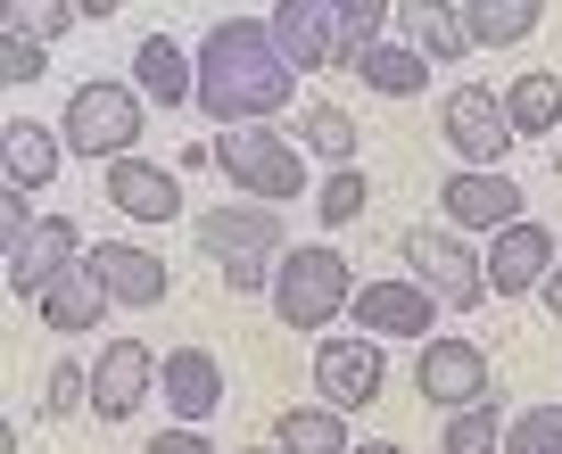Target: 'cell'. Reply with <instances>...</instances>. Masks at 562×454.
Here are the masks:
<instances>
[{"mask_svg": "<svg viewBox=\"0 0 562 454\" xmlns=\"http://www.w3.org/2000/svg\"><path fill=\"white\" fill-rule=\"evenodd\" d=\"M83 257H91L83 231H75L67 215H42V231L9 257V290H18V297H42V281H58L67 264H83Z\"/></svg>", "mask_w": 562, "mask_h": 454, "instance_id": "cell-21", "label": "cell"}, {"mask_svg": "<svg viewBox=\"0 0 562 454\" xmlns=\"http://www.w3.org/2000/svg\"><path fill=\"white\" fill-rule=\"evenodd\" d=\"M215 174H232V191L257 198V207H290V198H306L315 182H306V158L290 149L281 133H265V124H240V133H215Z\"/></svg>", "mask_w": 562, "mask_h": 454, "instance_id": "cell-3", "label": "cell"}, {"mask_svg": "<svg viewBox=\"0 0 562 454\" xmlns=\"http://www.w3.org/2000/svg\"><path fill=\"white\" fill-rule=\"evenodd\" d=\"M414 388L439 413H463V405H480L488 397V348H472V339H430V348L414 355Z\"/></svg>", "mask_w": 562, "mask_h": 454, "instance_id": "cell-14", "label": "cell"}, {"mask_svg": "<svg viewBox=\"0 0 562 454\" xmlns=\"http://www.w3.org/2000/svg\"><path fill=\"white\" fill-rule=\"evenodd\" d=\"M133 91H140V100H158V107H199V50H182L175 34H140Z\"/></svg>", "mask_w": 562, "mask_h": 454, "instance_id": "cell-18", "label": "cell"}, {"mask_svg": "<svg viewBox=\"0 0 562 454\" xmlns=\"http://www.w3.org/2000/svg\"><path fill=\"white\" fill-rule=\"evenodd\" d=\"M58 166H67V133H50V124H34V116L0 124V182H9V191L34 198L42 182H58Z\"/></svg>", "mask_w": 562, "mask_h": 454, "instance_id": "cell-16", "label": "cell"}, {"mask_svg": "<svg viewBox=\"0 0 562 454\" xmlns=\"http://www.w3.org/2000/svg\"><path fill=\"white\" fill-rule=\"evenodd\" d=\"M290 100H299V75L273 50L265 18H215L207 34H199V107H207L224 133L281 116Z\"/></svg>", "mask_w": 562, "mask_h": 454, "instance_id": "cell-1", "label": "cell"}, {"mask_svg": "<svg viewBox=\"0 0 562 454\" xmlns=\"http://www.w3.org/2000/svg\"><path fill=\"white\" fill-rule=\"evenodd\" d=\"M299 140L315 149L323 166H331V174H339V166H356V116H348V107H331V100H306Z\"/></svg>", "mask_w": 562, "mask_h": 454, "instance_id": "cell-28", "label": "cell"}, {"mask_svg": "<svg viewBox=\"0 0 562 454\" xmlns=\"http://www.w3.org/2000/svg\"><path fill=\"white\" fill-rule=\"evenodd\" d=\"M381 381H389V355H381V339H323L315 348V405H331V413H364L372 397H381Z\"/></svg>", "mask_w": 562, "mask_h": 454, "instance_id": "cell-9", "label": "cell"}, {"mask_svg": "<svg viewBox=\"0 0 562 454\" xmlns=\"http://www.w3.org/2000/svg\"><path fill=\"white\" fill-rule=\"evenodd\" d=\"M67 25H75L67 0H9L0 9V34H18V42H58Z\"/></svg>", "mask_w": 562, "mask_h": 454, "instance_id": "cell-30", "label": "cell"}, {"mask_svg": "<svg viewBox=\"0 0 562 454\" xmlns=\"http://www.w3.org/2000/svg\"><path fill=\"white\" fill-rule=\"evenodd\" d=\"M554 182H562V158H554Z\"/></svg>", "mask_w": 562, "mask_h": 454, "instance_id": "cell-41", "label": "cell"}, {"mask_svg": "<svg viewBox=\"0 0 562 454\" xmlns=\"http://www.w3.org/2000/svg\"><path fill=\"white\" fill-rule=\"evenodd\" d=\"M91 273H100V290L116 297V306H166L175 297V273H166L158 248H133V240H91Z\"/></svg>", "mask_w": 562, "mask_h": 454, "instance_id": "cell-15", "label": "cell"}, {"mask_svg": "<svg viewBox=\"0 0 562 454\" xmlns=\"http://www.w3.org/2000/svg\"><path fill=\"white\" fill-rule=\"evenodd\" d=\"M265 34L290 58V75H331L348 67V42H339V0H273L265 9Z\"/></svg>", "mask_w": 562, "mask_h": 454, "instance_id": "cell-7", "label": "cell"}, {"mask_svg": "<svg viewBox=\"0 0 562 454\" xmlns=\"http://www.w3.org/2000/svg\"><path fill=\"white\" fill-rule=\"evenodd\" d=\"M439 133H447V149H456L472 174H505L513 140H521L496 83H456V91H447V107H439Z\"/></svg>", "mask_w": 562, "mask_h": 454, "instance_id": "cell-6", "label": "cell"}, {"mask_svg": "<svg viewBox=\"0 0 562 454\" xmlns=\"http://www.w3.org/2000/svg\"><path fill=\"white\" fill-rule=\"evenodd\" d=\"M505 438H513V413L496 397H480V405H463V413H447L439 454H505Z\"/></svg>", "mask_w": 562, "mask_h": 454, "instance_id": "cell-27", "label": "cell"}, {"mask_svg": "<svg viewBox=\"0 0 562 454\" xmlns=\"http://www.w3.org/2000/svg\"><path fill=\"white\" fill-rule=\"evenodd\" d=\"M389 25H397V18H389L381 0H339V42H348V67H356L364 50H381Z\"/></svg>", "mask_w": 562, "mask_h": 454, "instance_id": "cell-31", "label": "cell"}, {"mask_svg": "<svg viewBox=\"0 0 562 454\" xmlns=\"http://www.w3.org/2000/svg\"><path fill=\"white\" fill-rule=\"evenodd\" d=\"M149 454H215V438H199V430H158V438H149Z\"/></svg>", "mask_w": 562, "mask_h": 454, "instance_id": "cell-37", "label": "cell"}, {"mask_svg": "<svg viewBox=\"0 0 562 454\" xmlns=\"http://www.w3.org/2000/svg\"><path fill=\"white\" fill-rule=\"evenodd\" d=\"M405 273L439 297V306H456V315H472L480 297H496L488 290V257H472V240H463L456 224H414L405 231Z\"/></svg>", "mask_w": 562, "mask_h": 454, "instance_id": "cell-5", "label": "cell"}, {"mask_svg": "<svg viewBox=\"0 0 562 454\" xmlns=\"http://www.w3.org/2000/svg\"><path fill=\"white\" fill-rule=\"evenodd\" d=\"M348 315L364 322V339H414V348L439 339V297L422 290L414 273H405V281H364Z\"/></svg>", "mask_w": 562, "mask_h": 454, "instance_id": "cell-11", "label": "cell"}, {"mask_svg": "<svg viewBox=\"0 0 562 454\" xmlns=\"http://www.w3.org/2000/svg\"><path fill=\"white\" fill-rule=\"evenodd\" d=\"M191 240L207 248L215 264H232V257L281 264V257H290V224H281V207H257V198H232V207H207V215L191 224Z\"/></svg>", "mask_w": 562, "mask_h": 454, "instance_id": "cell-8", "label": "cell"}, {"mask_svg": "<svg viewBox=\"0 0 562 454\" xmlns=\"http://www.w3.org/2000/svg\"><path fill=\"white\" fill-rule=\"evenodd\" d=\"M108 306H116V297L100 290V273H91V264H67V273H58V281H42V297H34V315L50 322L58 339L100 331V322H108Z\"/></svg>", "mask_w": 562, "mask_h": 454, "instance_id": "cell-20", "label": "cell"}, {"mask_svg": "<svg viewBox=\"0 0 562 454\" xmlns=\"http://www.w3.org/2000/svg\"><path fill=\"white\" fill-rule=\"evenodd\" d=\"M554 231L546 224H513V231H496V248H488V290L496 297H521V290H546V273H554Z\"/></svg>", "mask_w": 562, "mask_h": 454, "instance_id": "cell-19", "label": "cell"}, {"mask_svg": "<svg viewBox=\"0 0 562 454\" xmlns=\"http://www.w3.org/2000/svg\"><path fill=\"white\" fill-rule=\"evenodd\" d=\"M215 273H224V290L232 297H273V264H257V257H232V264H215Z\"/></svg>", "mask_w": 562, "mask_h": 454, "instance_id": "cell-36", "label": "cell"}, {"mask_svg": "<svg viewBox=\"0 0 562 454\" xmlns=\"http://www.w3.org/2000/svg\"><path fill=\"white\" fill-rule=\"evenodd\" d=\"M538 297H546V315L562 322V264H554V273H546V290H538Z\"/></svg>", "mask_w": 562, "mask_h": 454, "instance_id": "cell-38", "label": "cell"}, {"mask_svg": "<svg viewBox=\"0 0 562 454\" xmlns=\"http://www.w3.org/2000/svg\"><path fill=\"white\" fill-rule=\"evenodd\" d=\"M50 75V42H18V34H0V83H42Z\"/></svg>", "mask_w": 562, "mask_h": 454, "instance_id": "cell-34", "label": "cell"}, {"mask_svg": "<svg viewBox=\"0 0 562 454\" xmlns=\"http://www.w3.org/2000/svg\"><path fill=\"white\" fill-rule=\"evenodd\" d=\"M463 25H472L480 50H521V42L546 25V9L538 0H463Z\"/></svg>", "mask_w": 562, "mask_h": 454, "instance_id": "cell-24", "label": "cell"}, {"mask_svg": "<svg viewBox=\"0 0 562 454\" xmlns=\"http://www.w3.org/2000/svg\"><path fill=\"white\" fill-rule=\"evenodd\" d=\"M248 454H281V446H248Z\"/></svg>", "mask_w": 562, "mask_h": 454, "instance_id": "cell-40", "label": "cell"}, {"mask_svg": "<svg viewBox=\"0 0 562 454\" xmlns=\"http://www.w3.org/2000/svg\"><path fill=\"white\" fill-rule=\"evenodd\" d=\"M356 290H364V281L348 273V257H339L331 240H306V248H290V257L273 264V322L281 331L331 339V315H348Z\"/></svg>", "mask_w": 562, "mask_h": 454, "instance_id": "cell-2", "label": "cell"}, {"mask_svg": "<svg viewBox=\"0 0 562 454\" xmlns=\"http://www.w3.org/2000/svg\"><path fill=\"white\" fill-rule=\"evenodd\" d=\"M158 348H140V339H108L100 355H91V421H133L140 405H149V388H158Z\"/></svg>", "mask_w": 562, "mask_h": 454, "instance_id": "cell-10", "label": "cell"}, {"mask_svg": "<svg viewBox=\"0 0 562 454\" xmlns=\"http://www.w3.org/2000/svg\"><path fill=\"white\" fill-rule=\"evenodd\" d=\"M75 405H91V364H83V355H58V364H50V381H42V413H50V421H67Z\"/></svg>", "mask_w": 562, "mask_h": 454, "instance_id": "cell-32", "label": "cell"}, {"mask_svg": "<svg viewBox=\"0 0 562 454\" xmlns=\"http://www.w3.org/2000/svg\"><path fill=\"white\" fill-rule=\"evenodd\" d=\"M34 231H42L34 198H25V191H9V182H0V248H9V257H18V248L34 240Z\"/></svg>", "mask_w": 562, "mask_h": 454, "instance_id": "cell-35", "label": "cell"}, {"mask_svg": "<svg viewBox=\"0 0 562 454\" xmlns=\"http://www.w3.org/2000/svg\"><path fill=\"white\" fill-rule=\"evenodd\" d=\"M273 446L281 454H356L348 421L331 413V405H290V413L273 421Z\"/></svg>", "mask_w": 562, "mask_h": 454, "instance_id": "cell-25", "label": "cell"}, {"mask_svg": "<svg viewBox=\"0 0 562 454\" xmlns=\"http://www.w3.org/2000/svg\"><path fill=\"white\" fill-rule=\"evenodd\" d=\"M496 91H505V116H513L521 140H546L562 124V75L529 67V75H513V83H496Z\"/></svg>", "mask_w": 562, "mask_h": 454, "instance_id": "cell-23", "label": "cell"}, {"mask_svg": "<svg viewBox=\"0 0 562 454\" xmlns=\"http://www.w3.org/2000/svg\"><path fill=\"white\" fill-rule=\"evenodd\" d=\"M372 207V182L356 174V166H339V174H323V191H315V224L331 231V224H356V215Z\"/></svg>", "mask_w": 562, "mask_h": 454, "instance_id": "cell-29", "label": "cell"}, {"mask_svg": "<svg viewBox=\"0 0 562 454\" xmlns=\"http://www.w3.org/2000/svg\"><path fill=\"white\" fill-rule=\"evenodd\" d=\"M505 454H562V405H529V413H513Z\"/></svg>", "mask_w": 562, "mask_h": 454, "instance_id": "cell-33", "label": "cell"}, {"mask_svg": "<svg viewBox=\"0 0 562 454\" xmlns=\"http://www.w3.org/2000/svg\"><path fill=\"white\" fill-rule=\"evenodd\" d=\"M140 116H149V100H140L133 83H83L67 100V158H100V166H116V158H133V140H140Z\"/></svg>", "mask_w": 562, "mask_h": 454, "instance_id": "cell-4", "label": "cell"}, {"mask_svg": "<svg viewBox=\"0 0 562 454\" xmlns=\"http://www.w3.org/2000/svg\"><path fill=\"white\" fill-rule=\"evenodd\" d=\"M356 454H405V446H397V438H364Z\"/></svg>", "mask_w": 562, "mask_h": 454, "instance_id": "cell-39", "label": "cell"}, {"mask_svg": "<svg viewBox=\"0 0 562 454\" xmlns=\"http://www.w3.org/2000/svg\"><path fill=\"white\" fill-rule=\"evenodd\" d=\"M439 215L456 231H513L529 224V198L513 174H472V166H456V174L439 182Z\"/></svg>", "mask_w": 562, "mask_h": 454, "instance_id": "cell-13", "label": "cell"}, {"mask_svg": "<svg viewBox=\"0 0 562 454\" xmlns=\"http://www.w3.org/2000/svg\"><path fill=\"white\" fill-rule=\"evenodd\" d=\"M356 75H364V91H381V100H414V91L430 83V58H422L414 42H381V50L356 58Z\"/></svg>", "mask_w": 562, "mask_h": 454, "instance_id": "cell-26", "label": "cell"}, {"mask_svg": "<svg viewBox=\"0 0 562 454\" xmlns=\"http://www.w3.org/2000/svg\"><path fill=\"white\" fill-rule=\"evenodd\" d=\"M397 25H414V50L422 58H447V67H463V58L480 50L472 25H463V9H447V0H405Z\"/></svg>", "mask_w": 562, "mask_h": 454, "instance_id": "cell-22", "label": "cell"}, {"mask_svg": "<svg viewBox=\"0 0 562 454\" xmlns=\"http://www.w3.org/2000/svg\"><path fill=\"white\" fill-rule=\"evenodd\" d=\"M158 397H166V413H175V421H191V430H199V421L224 405V364H215L207 348L182 339V348L158 364Z\"/></svg>", "mask_w": 562, "mask_h": 454, "instance_id": "cell-17", "label": "cell"}, {"mask_svg": "<svg viewBox=\"0 0 562 454\" xmlns=\"http://www.w3.org/2000/svg\"><path fill=\"white\" fill-rule=\"evenodd\" d=\"M100 191H108V207L124 215V224H182V174L175 166H158V158H116V166H100Z\"/></svg>", "mask_w": 562, "mask_h": 454, "instance_id": "cell-12", "label": "cell"}]
</instances>
